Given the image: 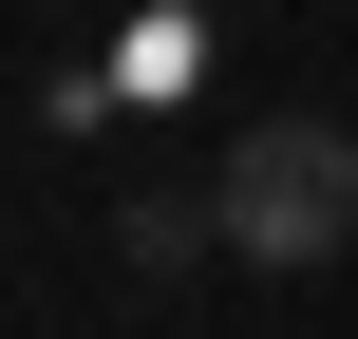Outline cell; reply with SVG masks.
<instances>
[{"instance_id": "cell-1", "label": "cell", "mask_w": 358, "mask_h": 339, "mask_svg": "<svg viewBox=\"0 0 358 339\" xmlns=\"http://www.w3.org/2000/svg\"><path fill=\"white\" fill-rule=\"evenodd\" d=\"M208 189H227V245H245V264H340L358 245V132L340 113H264Z\"/></svg>"}, {"instance_id": "cell-2", "label": "cell", "mask_w": 358, "mask_h": 339, "mask_svg": "<svg viewBox=\"0 0 358 339\" xmlns=\"http://www.w3.org/2000/svg\"><path fill=\"white\" fill-rule=\"evenodd\" d=\"M113 245H132V283H189V264L227 245V189H132V208H113Z\"/></svg>"}]
</instances>
